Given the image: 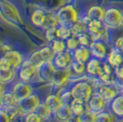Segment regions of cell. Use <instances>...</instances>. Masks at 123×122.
Returning a JSON list of instances; mask_svg holds the SVG:
<instances>
[{
	"label": "cell",
	"mask_w": 123,
	"mask_h": 122,
	"mask_svg": "<svg viewBox=\"0 0 123 122\" xmlns=\"http://www.w3.org/2000/svg\"><path fill=\"white\" fill-rule=\"evenodd\" d=\"M5 111L6 112V114L8 115V117H10L11 120H12V119H14L16 117L19 116L20 114H22V112H21L20 108L18 107V106H15V105L6 107Z\"/></svg>",
	"instance_id": "cell-34"
},
{
	"label": "cell",
	"mask_w": 123,
	"mask_h": 122,
	"mask_svg": "<svg viewBox=\"0 0 123 122\" xmlns=\"http://www.w3.org/2000/svg\"><path fill=\"white\" fill-rule=\"evenodd\" d=\"M15 76V73L13 71V68L10 69H1L0 68V81L2 83H7L13 80Z\"/></svg>",
	"instance_id": "cell-28"
},
{
	"label": "cell",
	"mask_w": 123,
	"mask_h": 122,
	"mask_svg": "<svg viewBox=\"0 0 123 122\" xmlns=\"http://www.w3.org/2000/svg\"><path fill=\"white\" fill-rule=\"evenodd\" d=\"M91 20L88 17H86L82 18L81 20H77L74 25L71 27L72 32L74 36H79L83 33H86L87 32V24L89 23V21Z\"/></svg>",
	"instance_id": "cell-15"
},
{
	"label": "cell",
	"mask_w": 123,
	"mask_h": 122,
	"mask_svg": "<svg viewBox=\"0 0 123 122\" xmlns=\"http://www.w3.org/2000/svg\"><path fill=\"white\" fill-rule=\"evenodd\" d=\"M70 76H71L70 68L59 69V70L54 71L51 81L55 86H62L67 82V80L70 78Z\"/></svg>",
	"instance_id": "cell-7"
},
{
	"label": "cell",
	"mask_w": 123,
	"mask_h": 122,
	"mask_svg": "<svg viewBox=\"0 0 123 122\" xmlns=\"http://www.w3.org/2000/svg\"><path fill=\"white\" fill-rule=\"evenodd\" d=\"M103 28L102 21L96 20V19H91L89 21V23L87 24V31L90 34H94L98 30H100Z\"/></svg>",
	"instance_id": "cell-30"
},
{
	"label": "cell",
	"mask_w": 123,
	"mask_h": 122,
	"mask_svg": "<svg viewBox=\"0 0 123 122\" xmlns=\"http://www.w3.org/2000/svg\"><path fill=\"white\" fill-rule=\"evenodd\" d=\"M56 16L59 24H61L62 26H66L69 28H71L78 20L77 12L72 5L62 6Z\"/></svg>",
	"instance_id": "cell-1"
},
{
	"label": "cell",
	"mask_w": 123,
	"mask_h": 122,
	"mask_svg": "<svg viewBox=\"0 0 123 122\" xmlns=\"http://www.w3.org/2000/svg\"><path fill=\"white\" fill-rule=\"evenodd\" d=\"M103 67V72L105 73H109V74H112V72H113V67L112 65L108 62V61H106L105 63L102 64Z\"/></svg>",
	"instance_id": "cell-45"
},
{
	"label": "cell",
	"mask_w": 123,
	"mask_h": 122,
	"mask_svg": "<svg viewBox=\"0 0 123 122\" xmlns=\"http://www.w3.org/2000/svg\"><path fill=\"white\" fill-rule=\"evenodd\" d=\"M37 114L41 117V119L43 120V119H46L48 117L51 116V109H50V107L47 106V104H39V106L36 107V109H35V111Z\"/></svg>",
	"instance_id": "cell-27"
},
{
	"label": "cell",
	"mask_w": 123,
	"mask_h": 122,
	"mask_svg": "<svg viewBox=\"0 0 123 122\" xmlns=\"http://www.w3.org/2000/svg\"><path fill=\"white\" fill-rule=\"evenodd\" d=\"M113 113L110 112H99L97 114L96 121L98 122H110L114 120V117L112 115Z\"/></svg>",
	"instance_id": "cell-32"
},
{
	"label": "cell",
	"mask_w": 123,
	"mask_h": 122,
	"mask_svg": "<svg viewBox=\"0 0 123 122\" xmlns=\"http://www.w3.org/2000/svg\"><path fill=\"white\" fill-rule=\"evenodd\" d=\"M89 49L95 58H98L99 60H104L107 57V48L105 44L100 41H93L91 45L89 46Z\"/></svg>",
	"instance_id": "cell-9"
},
{
	"label": "cell",
	"mask_w": 123,
	"mask_h": 122,
	"mask_svg": "<svg viewBox=\"0 0 123 122\" xmlns=\"http://www.w3.org/2000/svg\"><path fill=\"white\" fill-rule=\"evenodd\" d=\"M90 53H91V51L88 49V47L81 46L80 48H78V49H76V50L74 51V58L75 61L86 62V61H88V59L90 58Z\"/></svg>",
	"instance_id": "cell-22"
},
{
	"label": "cell",
	"mask_w": 123,
	"mask_h": 122,
	"mask_svg": "<svg viewBox=\"0 0 123 122\" xmlns=\"http://www.w3.org/2000/svg\"><path fill=\"white\" fill-rule=\"evenodd\" d=\"M17 103L15 96L13 95V93H6L1 95L0 97V105L5 107H8L10 106H13Z\"/></svg>",
	"instance_id": "cell-26"
},
{
	"label": "cell",
	"mask_w": 123,
	"mask_h": 122,
	"mask_svg": "<svg viewBox=\"0 0 123 122\" xmlns=\"http://www.w3.org/2000/svg\"><path fill=\"white\" fill-rule=\"evenodd\" d=\"M91 38H92L93 41H107L108 39V32H107V29H105L103 27L100 30H98V32L94 33V34H91Z\"/></svg>",
	"instance_id": "cell-35"
},
{
	"label": "cell",
	"mask_w": 123,
	"mask_h": 122,
	"mask_svg": "<svg viewBox=\"0 0 123 122\" xmlns=\"http://www.w3.org/2000/svg\"><path fill=\"white\" fill-rule=\"evenodd\" d=\"M106 10L100 6H93L87 11V17L90 19H96V20L103 21L105 17Z\"/></svg>",
	"instance_id": "cell-17"
},
{
	"label": "cell",
	"mask_w": 123,
	"mask_h": 122,
	"mask_svg": "<svg viewBox=\"0 0 123 122\" xmlns=\"http://www.w3.org/2000/svg\"><path fill=\"white\" fill-rule=\"evenodd\" d=\"M73 115L72 109L71 107L68 105H62L56 112H55V117L58 120L61 121H66V120H70Z\"/></svg>",
	"instance_id": "cell-18"
},
{
	"label": "cell",
	"mask_w": 123,
	"mask_h": 122,
	"mask_svg": "<svg viewBox=\"0 0 123 122\" xmlns=\"http://www.w3.org/2000/svg\"><path fill=\"white\" fill-rule=\"evenodd\" d=\"M72 68H73V70L76 73H78V74L84 73L85 69H86L85 62L79 61H75V60H74V61H73V63H72Z\"/></svg>",
	"instance_id": "cell-38"
},
{
	"label": "cell",
	"mask_w": 123,
	"mask_h": 122,
	"mask_svg": "<svg viewBox=\"0 0 123 122\" xmlns=\"http://www.w3.org/2000/svg\"><path fill=\"white\" fill-rule=\"evenodd\" d=\"M66 48V44L62 41V40H54L52 43V50L55 53H61L63 52Z\"/></svg>",
	"instance_id": "cell-36"
},
{
	"label": "cell",
	"mask_w": 123,
	"mask_h": 122,
	"mask_svg": "<svg viewBox=\"0 0 123 122\" xmlns=\"http://www.w3.org/2000/svg\"><path fill=\"white\" fill-rule=\"evenodd\" d=\"M61 98H62V104H63V105H68V106H70V107H71V105L74 103V101L75 100V98L73 96L72 92H65V93L62 96Z\"/></svg>",
	"instance_id": "cell-39"
},
{
	"label": "cell",
	"mask_w": 123,
	"mask_h": 122,
	"mask_svg": "<svg viewBox=\"0 0 123 122\" xmlns=\"http://www.w3.org/2000/svg\"><path fill=\"white\" fill-rule=\"evenodd\" d=\"M31 87L25 83H18L13 88V95L15 96L17 102L31 95Z\"/></svg>",
	"instance_id": "cell-10"
},
{
	"label": "cell",
	"mask_w": 123,
	"mask_h": 122,
	"mask_svg": "<svg viewBox=\"0 0 123 122\" xmlns=\"http://www.w3.org/2000/svg\"><path fill=\"white\" fill-rule=\"evenodd\" d=\"M106 103L107 102L105 101V99L101 96H99L98 94L94 95L88 101L89 110L95 113H99L104 110V108L106 107Z\"/></svg>",
	"instance_id": "cell-11"
},
{
	"label": "cell",
	"mask_w": 123,
	"mask_h": 122,
	"mask_svg": "<svg viewBox=\"0 0 123 122\" xmlns=\"http://www.w3.org/2000/svg\"><path fill=\"white\" fill-rule=\"evenodd\" d=\"M103 22L105 26L108 28H111V29L118 28L123 23V14L115 7L109 8L108 10H106Z\"/></svg>",
	"instance_id": "cell-4"
},
{
	"label": "cell",
	"mask_w": 123,
	"mask_h": 122,
	"mask_svg": "<svg viewBox=\"0 0 123 122\" xmlns=\"http://www.w3.org/2000/svg\"><path fill=\"white\" fill-rule=\"evenodd\" d=\"M66 47L68 50L70 51H75L77 49V46L79 44V41H78V39H75L74 37H71L69 39L66 40Z\"/></svg>",
	"instance_id": "cell-40"
},
{
	"label": "cell",
	"mask_w": 123,
	"mask_h": 122,
	"mask_svg": "<svg viewBox=\"0 0 123 122\" xmlns=\"http://www.w3.org/2000/svg\"><path fill=\"white\" fill-rule=\"evenodd\" d=\"M73 36L72 29L66 27V26H62L59 29H57V38L61 40H67Z\"/></svg>",
	"instance_id": "cell-29"
},
{
	"label": "cell",
	"mask_w": 123,
	"mask_h": 122,
	"mask_svg": "<svg viewBox=\"0 0 123 122\" xmlns=\"http://www.w3.org/2000/svg\"><path fill=\"white\" fill-rule=\"evenodd\" d=\"M37 71H38V67L31 60H29L22 63L19 72V76L23 81H30L35 75Z\"/></svg>",
	"instance_id": "cell-6"
},
{
	"label": "cell",
	"mask_w": 123,
	"mask_h": 122,
	"mask_svg": "<svg viewBox=\"0 0 123 122\" xmlns=\"http://www.w3.org/2000/svg\"><path fill=\"white\" fill-rule=\"evenodd\" d=\"M45 103L47 104V106L50 107L51 113H55L63 105L61 97H59L58 96H55V95L49 96V97H47Z\"/></svg>",
	"instance_id": "cell-21"
},
{
	"label": "cell",
	"mask_w": 123,
	"mask_h": 122,
	"mask_svg": "<svg viewBox=\"0 0 123 122\" xmlns=\"http://www.w3.org/2000/svg\"><path fill=\"white\" fill-rule=\"evenodd\" d=\"M118 83H119V82H118ZM119 84H120V85H121V89H120L119 91L122 92V93H123V84H121V83H119Z\"/></svg>",
	"instance_id": "cell-49"
},
{
	"label": "cell",
	"mask_w": 123,
	"mask_h": 122,
	"mask_svg": "<svg viewBox=\"0 0 123 122\" xmlns=\"http://www.w3.org/2000/svg\"><path fill=\"white\" fill-rule=\"evenodd\" d=\"M54 71L55 69L51 63V61H45L38 67V72L40 76L45 81H51Z\"/></svg>",
	"instance_id": "cell-13"
},
{
	"label": "cell",
	"mask_w": 123,
	"mask_h": 122,
	"mask_svg": "<svg viewBox=\"0 0 123 122\" xmlns=\"http://www.w3.org/2000/svg\"><path fill=\"white\" fill-rule=\"evenodd\" d=\"M0 11L2 15L5 17L6 19H7L9 22H12L17 25L22 24V20L18 15L17 8L8 1L0 0Z\"/></svg>",
	"instance_id": "cell-2"
},
{
	"label": "cell",
	"mask_w": 123,
	"mask_h": 122,
	"mask_svg": "<svg viewBox=\"0 0 123 122\" xmlns=\"http://www.w3.org/2000/svg\"><path fill=\"white\" fill-rule=\"evenodd\" d=\"M110 110L114 115L119 117H123V95L117 96L110 102Z\"/></svg>",
	"instance_id": "cell-16"
},
{
	"label": "cell",
	"mask_w": 123,
	"mask_h": 122,
	"mask_svg": "<svg viewBox=\"0 0 123 122\" xmlns=\"http://www.w3.org/2000/svg\"><path fill=\"white\" fill-rule=\"evenodd\" d=\"M46 38L48 41H54L55 38H57V29L55 27L47 29L46 31Z\"/></svg>",
	"instance_id": "cell-42"
},
{
	"label": "cell",
	"mask_w": 123,
	"mask_h": 122,
	"mask_svg": "<svg viewBox=\"0 0 123 122\" xmlns=\"http://www.w3.org/2000/svg\"><path fill=\"white\" fill-rule=\"evenodd\" d=\"M0 68L1 69H10L13 68L9 63V61L6 59L5 57H3L2 59H0Z\"/></svg>",
	"instance_id": "cell-44"
},
{
	"label": "cell",
	"mask_w": 123,
	"mask_h": 122,
	"mask_svg": "<svg viewBox=\"0 0 123 122\" xmlns=\"http://www.w3.org/2000/svg\"><path fill=\"white\" fill-rule=\"evenodd\" d=\"M46 11L38 9V10L34 11V13L31 16V21H32V23L35 26L42 27L43 24H44V22H45V19H46Z\"/></svg>",
	"instance_id": "cell-24"
},
{
	"label": "cell",
	"mask_w": 123,
	"mask_h": 122,
	"mask_svg": "<svg viewBox=\"0 0 123 122\" xmlns=\"http://www.w3.org/2000/svg\"><path fill=\"white\" fill-rule=\"evenodd\" d=\"M77 39L79 41V44L81 46H85V47H89L93 41L91 36L87 35L86 33H83V34L77 36Z\"/></svg>",
	"instance_id": "cell-37"
},
{
	"label": "cell",
	"mask_w": 123,
	"mask_h": 122,
	"mask_svg": "<svg viewBox=\"0 0 123 122\" xmlns=\"http://www.w3.org/2000/svg\"><path fill=\"white\" fill-rule=\"evenodd\" d=\"M25 120L27 122H33V121H41L42 119H41V117L37 114L36 112H31V113L28 114V116L26 117Z\"/></svg>",
	"instance_id": "cell-43"
},
{
	"label": "cell",
	"mask_w": 123,
	"mask_h": 122,
	"mask_svg": "<svg viewBox=\"0 0 123 122\" xmlns=\"http://www.w3.org/2000/svg\"><path fill=\"white\" fill-rule=\"evenodd\" d=\"M71 109H72L74 117H80L84 112L89 110V107H88V104L86 105V102L75 99L71 105Z\"/></svg>",
	"instance_id": "cell-19"
},
{
	"label": "cell",
	"mask_w": 123,
	"mask_h": 122,
	"mask_svg": "<svg viewBox=\"0 0 123 122\" xmlns=\"http://www.w3.org/2000/svg\"><path fill=\"white\" fill-rule=\"evenodd\" d=\"M69 0H43V4L50 10L60 9L62 6L66 4Z\"/></svg>",
	"instance_id": "cell-25"
},
{
	"label": "cell",
	"mask_w": 123,
	"mask_h": 122,
	"mask_svg": "<svg viewBox=\"0 0 123 122\" xmlns=\"http://www.w3.org/2000/svg\"><path fill=\"white\" fill-rule=\"evenodd\" d=\"M97 114H98V113H95V112L91 111V110H87V111L84 112L80 117H79V121H82V122L96 121Z\"/></svg>",
	"instance_id": "cell-31"
},
{
	"label": "cell",
	"mask_w": 123,
	"mask_h": 122,
	"mask_svg": "<svg viewBox=\"0 0 123 122\" xmlns=\"http://www.w3.org/2000/svg\"><path fill=\"white\" fill-rule=\"evenodd\" d=\"M10 117H8V115L6 114V111H1L0 110V122L4 121H10Z\"/></svg>",
	"instance_id": "cell-47"
},
{
	"label": "cell",
	"mask_w": 123,
	"mask_h": 122,
	"mask_svg": "<svg viewBox=\"0 0 123 122\" xmlns=\"http://www.w3.org/2000/svg\"><path fill=\"white\" fill-rule=\"evenodd\" d=\"M71 92L76 100L88 103L92 96V87L88 83L79 82L73 86Z\"/></svg>",
	"instance_id": "cell-3"
},
{
	"label": "cell",
	"mask_w": 123,
	"mask_h": 122,
	"mask_svg": "<svg viewBox=\"0 0 123 122\" xmlns=\"http://www.w3.org/2000/svg\"><path fill=\"white\" fill-rule=\"evenodd\" d=\"M3 89H4V88H3V85H2V82L0 81V96L2 95V92H3Z\"/></svg>",
	"instance_id": "cell-48"
},
{
	"label": "cell",
	"mask_w": 123,
	"mask_h": 122,
	"mask_svg": "<svg viewBox=\"0 0 123 122\" xmlns=\"http://www.w3.org/2000/svg\"><path fill=\"white\" fill-rule=\"evenodd\" d=\"M121 51H118V49H113L112 51H110V53L108 54V61L112 65L113 68H116V67L119 66L123 61L122 55L120 53Z\"/></svg>",
	"instance_id": "cell-20"
},
{
	"label": "cell",
	"mask_w": 123,
	"mask_h": 122,
	"mask_svg": "<svg viewBox=\"0 0 123 122\" xmlns=\"http://www.w3.org/2000/svg\"><path fill=\"white\" fill-rule=\"evenodd\" d=\"M86 72L88 74L98 78L104 73L100 60L98 59V58H92L87 63Z\"/></svg>",
	"instance_id": "cell-12"
},
{
	"label": "cell",
	"mask_w": 123,
	"mask_h": 122,
	"mask_svg": "<svg viewBox=\"0 0 123 122\" xmlns=\"http://www.w3.org/2000/svg\"><path fill=\"white\" fill-rule=\"evenodd\" d=\"M17 103H18V106L20 108L22 113L29 114V113L35 111L36 107L40 104V100H39V97H38L37 95L31 94L29 97L21 99V100L18 101Z\"/></svg>",
	"instance_id": "cell-5"
},
{
	"label": "cell",
	"mask_w": 123,
	"mask_h": 122,
	"mask_svg": "<svg viewBox=\"0 0 123 122\" xmlns=\"http://www.w3.org/2000/svg\"><path fill=\"white\" fill-rule=\"evenodd\" d=\"M101 81L106 84V85H115V78L112 76V74H109V73H103L100 76L98 77Z\"/></svg>",
	"instance_id": "cell-41"
},
{
	"label": "cell",
	"mask_w": 123,
	"mask_h": 122,
	"mask_svg": "<svg viewBox=\"0 0 123 122\" xmlns=\"http://www.w3.org/2000/svg\"><path fill=\"white\" fill-rule=\"evenodd\" d=\"M97 94L101 96L106 102H111L118 96V91L115 88V85L104 84L97 90Z\"/></svg>",
	"instance_id": "cell-8"
},
{
	"label": "cell",
	"mask_w": 123,
	"mask_h": 122,
	"mask_svg": "<svg viewBox=\"0 0 123 122\" xmlns=\"http://www.w3.org/2000/svg\"><path fill=\"white\" fill-rule=\"evenodd\" d=\"M54 63L60 69L70 68V67H72L73 63L72 57L66 52L57 53V55L54 57Z\"/></svg>",
	"instance_id": "cell-14"
},
{
	"label": "cell",
	"mask_w": 123,
	"mask_h": 122,
	"mask_svg": "<svg viewBox=\"0 0 123 122\" xmlns=\"http://www.w3.org/2000/svg\"><path fill=\"white\" fill-rule=\"evenodd\" d=\"M40 52H41L44 61H51L54 59V53L55 52L53 51L52 49L49 48V47H45V48L41 49Z\"/></svg>",
	"instance_id": "cell-33"
},
{
	"label": "cell",
	"mask_w": 123,
	"mask_h": 122,
	"mask_svg": "<svg viewBox=\"0 0 123 122\" xmlns=\"http://www.w3.org/2000/svg\"><path fill=\"white\" fill-rule=\"evenodd\" d=\"M4 57L9 61V63H10L11 66L13 67V68L20 65L21 61H22L21 55L18 51H8L5 54Z\"/></svg>",
	"instance_id": "cell-23"
},
{
	"label": "cell",
	"mask_w": 123,
	"mask_h": 122,
	"mask_svg": "<svg viewBox=\"0 0 123 122\" xmlns=\"http://www.w3.org/2000/svg\"><path fill=\"white\" fill-rule=\"evenodd\" d=\"M115 48L123 52V37L118 38V40L115 41Z\"/></svg>",
	"instance_id": "cell-46"
}]
</instances>
